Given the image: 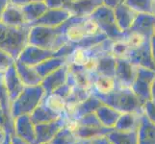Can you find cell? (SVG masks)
<instances>
[{
	"label": "cell",
	"instance_id": "cell-1",
	"mask_svg": "<svg viewBox=\"0 0 155 144\" xmlns=\"http://www.w3.org/2000/svg\"><path fill=\"white\" fill-rule=\"evenodd\" d=\"M103 104L111 107L116 110L124 113H135L139 114H143V102L134 93L130 88H117L110 93L99 94L92 92Z\"/></svg>",
	"mask_w": 155,
	"mask_h": 144
},
{
	"label": "cell",
	"instance_id": "cell-2",
	"mask_svg": "<svg viewBox=\"0 0 155 144\" xmlns=\"http://www.w3.org/2000/svg\"><path fill=\"white\" fill-rule=\"evenodd\" d=\"M30 29L28 24L15 27L0 22V49L17 61L29 44Z\"/></svg>",
	"mask_w": 155,
	"mask_h": 144
},
{
	"label": "cell",
	"instance_id": "cell-3",
	"mask_svg": "<svg viewBox=\"0 0 155 144\" xmlns=\"http://www.w3.org/2000/svg\"><path fill=\"white\" fill-rule=\"evenodd\" d=\"M64 24L57 27L30 26L29 44L57 51L68 42L64 36Z\"/></svg>",
	"mask_w": 155,
	"mask_h": 144
},
{
	"label": "cell",
	"instance_id": "cell-4",
	"mask_svg": "<svg viewBox=\"0 0 155 144\" xmlns=\"http://www.w3.org/2000/svg\"><path fill=\"white\" fill-rule=\"evenodd\" d=\"M45 91L41 85L34 87H25L18 98L12 102L11 105V114L13 118L23 114H31L33 110L38 107L44 97Z\"/></svg>",
	"mask_w": 155,
	"mask_h": 144
},
{
	"label": "cell",
	"instance_id": "cell-5",
	"mask_svg": "<svg viewBox=\"0 0 155 144\" xmlns=\"http://www.w3.org/2000/svg\"><path fill=\"white\" fill-rule=\"evenodd\" d=\"M75 46L76 44L67 43L65 46H63L61 49L54 51V50L45 49V48L28 44L24 48V50L21 52V54L18 57V60L27 66H36L37 65H39V63L42 62L44 61L48 60L50 58L68 57L71 54V52L74 49Z\"/></svg>",
	"mask_w": 155,
	"mask_h": 144
},
{
	"label": "cell",
	"instance_id": "cell-6",
	"mask_svg": "<svg viewBox=\"0 0 155 144\" xmlns=\"http://www.w3.org/2000/svg\"><path fill=\"white\" fill-rule=\"evenodd\" d=\"M90 17L97 23L101 33H103L108 39L113 40H121L120 38L121 30L117 24L114 9L101 5Z\"/></svg>",
	"mask_w": 155,
	"mask_h": 144
},
{
	"label": "cell",
	"instance_id": "cell-7",
	"mask_svg": "<svg viewBox=\"0 0 155 144\" xmlns=\"http://www.w3.org/2000/svg\"><path fill=\"white\" fill-rule=\"evenodd\" d=\"M68 118L61 115L57 119L47 123H41L35 125L36 130V144L49 143L55 135L60 131L64 126L67 125Z\"/></svg>",
	"mask_w": 155,
	"mask_h": 144
},
{
	"label": "cell",
	"instance_id": "cell-8",
	"mask_svg": "<svg viewBox=\"0 0 155 144\" xmlns=\"http://www.w3.org/2000/svg\"><path fill=\"white\" fill-rule=\"evenodd\" d=\"M154 78L151 70H137L131 89L143 103L150 100V86Z\"/></svg>",
	"mask_w": 155,
	"mask_h": 144
},
{
	"label": "cell",
	"instance_id": "cell-9",
	"mask_svg": "<svg viewBox=\"0 0 155 144\" xmlns=\"http://www.w3.org/2000/svg\"><path fill=\"white\" fill-rule=\"evenodd\" d=\"M72 17L68 10L64 8H48L41 17L31 23L29 26H46V27H57Z\"/></svg>",
	"mask_w": 155,
	"mask_h": 144
},
{
	"label": "cell",
	"instance_id": "cell-10",
	"mask_svg": "<svg viewBox=\"0 0 155 144\" xmlns=\"http://www.w3.org/2000/svg\"><path fill=\"white\" fill-rule=\"evenodd\" d=\"M14 134L31 144H36L35 124L30 114H23L14 119Z\"/></svg>",
	"mask_w": 155,
	"mask_h": 144
},
{
	"label": "cell",
	"instance_id": "cell-11",
	"mask_svg": "<svg viewBox=\"0 0 155 144\" xmlns=\"http://www.w3.org/2000/svg\"><path fill=\"white\" fill-rule=\"evenodd\" d=\"M68 63H66L65 66H63L62 67H60L42 79L41 86L45 89V95L53 93L56 89L64 86L68 82Z\"/></svg>",
	"mask_w": 155,
	"mask_h": 144
},
{
	"label": "cell",
	"instance_id": "cell-12",
	"mask_svg": "<svg viewBox=\"0 0 155 144\" xmlns=\"http://www.w3.org/2000/svg\"><path fill=\"white\" fill-rule=\"evenodd\" d=\"M128 60L117 59L115 79L120 88H130L134 82L137 70L132 66Z\"/></svg>",
	"mask_w": 155,
	"mask_h": 144
},
{
	"label": "cell",
	"instance_id": "cell-13",
	"mask_svg": "<svg viewBox=\"0 0 155 144\" xmlns=\"http://www.w3.org/2000/svg\"><path fill=\"white\" fill-rule=\"evenodd\" d=\"M5 87L8 90V94L11 102L18 98V96L23 91L25 85L19 78L15 66H12L8 70L3 74Z\"/></svg>",
	"mask_w": 155,
	"mask_h": 144
},
{
	"label": "cell",
	"instance_id": "cell-14",
	"mask_svg": "<svg viewBox=\"0 0 155 144\" xmlns=\"http://www.w3.org/2000/svg\"><path fill=\"white\" fill-rule=\"evenodd\" d=\"M102 4L101 0H74L68 7V11L71 15L87 18Z\"/></svg>",
	"mask_w": 155,
	"mask_h": 144
},
{
	"label": "cell",
	"instance_id": "cell-15",
	"mask_svg": "<svg viewBox=\"0 0 155 144\" xmlns=\"http://www.w3.org/2000/svg\"><path fill=\"white\" fill-rule=\"evenodd\" d=\"M15 66L17 68L18 76L25 85V87H34L41 84L42 78L39 75V73L37 72L34 66L25 65L18 60L15 61Z\"/></svg>",
	"mask_w": 155,
	"mask_h": 144
},
{
	"label": "cell",
	"instance_id": "cell-16",
	"mask_svg": "<svg viewBox=\"0 0 155 144\" xmlns=\"http://www.w3.org/2000/svg\"><path fill=\"white\" fill-rule=\"evenodd\" d=\"M138 144H155V125L145 114L140 115V125L137 130Z\"/></svg>",
	"mask_w": 155,
	"mask_h": 144
},
{
	"label": "cell",
	"instance_id": "cell-17",
	"mask_svg": "<svg viewBox=\"0 0 155 144\" xmlns=\"http://www.w3.org/2000/svg\"><path fill=\"white\" fill-rule=\"evenodd\" d=\"M0 22L9 26H15V27H19V26H24L28 24L26 22V19L24 18L21 8L18 6H15V5L12 3H10L9 6L5 10Z\"/></svg>",
	"mask_w": 155,
	"mask_h": 144
},
{
	"label": "cell",
	"instance_id": "cell-18",
	"mask_svg": "<svg viewBox=\"0 0 155 144\" xmlns=\"http://www.w3.org/2000/svg\"><path fill=\"white\" fill-rule=\"evenodd\" d=\"M93 78V89L92 92H97L99 94H107L112 92L117 88H119L116 79L114 77L92 74Z\"/></svg>",
	"mask_w": 155,
	"mask_h": 144
},
{
	"label": "cell",
	"instance_id": "cell-19",
	"mask_svg": "<svg viewBox=\"0 0 155 144\" xmlns=\"http://www.w3.org/2000/svg\"><path fill=\"white\" fill-rule=\"evenodd\" d=\"M68 68H69V74H71V76L72 78L74 85L78 88L92 91L93 89L92 74L85 71L82 67L69 65V63H68Z\"/></svg>",
	"mask_w": 155,
	"mask_h": 144
},
{
	"label": "cell",
	"instance_id": "cell-20",
	"mask_svg": "<svg viewBox=\"0 0 155 144\" xmlns=\"http://www.w3.org/2000/svg\"><path fill=\"white\" fill-rule=\"evenodd\" d=\"M113 130L110 128H106L104 126L101 127H86V126H80L77 124L74 134L76 135L77 138L83 141H90L95 137H98L101 136H106L108 133Z\"/></svg>",
	"mask_w": 155,
	"mask_h": 144
},
{
	"label": "cell",
	"instance_id": "cell-21",
	"mask_svg": "<svg viewBox=\"0 0 155 144\" xmlns=\"http://www.w3.org/2000/svg\"><path fill=\"white\" fill-rule=\"evenodd\" d=\"M94 114H97L100 123L104 127L110 128V129H114L117 119H119L120 115L121 114L120 111L116 110L115 109L111 108V107L107 106L105 104L101 105L99 108L95 110Z\"/></svg>",
	"mask_w": 155,
	"mask_h": 144
},
{
	"label": "cell",
	"instance_id": "cell-22",
	"mask_svg": "<svg viewBox=\"0 0 155 144\" xmlns=\"http://www.w3.org/2000/svg\"><path fill=\"white\" fill-rule=\"evenodd\" d=\"M66 63H68V57H54L44 61L34 67L36 68L37 72L39 73V75L44 79L50 73L65 66Z\"/></svg>",
	"mask_w": 155,
	"mask_h": 144
},
{
	"label": "cell",
	"instance_id": "cell-23",
	"mask_svg": "<svg viewBox=\"0 0 155 144\" xmlns=\"http://www.w3.org/2000/svg\"><path fill=\"white\" fill-rule=\"evenodd\" d=\"M20 8L22 10V13L24 14V18L26 19V22L28 23V25L38 20L41 15L46 12L47 9H48V7H47V5L45 4V1L33 2Z\"/></svg>",
	"mask_w": 155,
	"mask_h": 144
},
{
	"label": "cell",
	"instance_id": "cell-24",
	"mask_svg": "<svg viewBox=\"0 0 155 144\" xmlns=\"http://www.w3.org/2000/svg\"><path fill=\"white\" fill-rule=\"evenodd\" d=\"M140 115L141 114L135 113L121 114L117 121L114 129L124 132L137 131L139 125H140Z\"/></svg>",
	"mask_w": 155,
	"mask_h": 144
},
{
	"label": "cell",
	"instance_id": "cell-25",
	"mask_svg": "<svg viewBox=\"0 0 155 144\" xmlns=\"http://www.w3.org/2000/svg\"><path fill=\"white\" fill-rule=\"evenodd\" d=\"M116 66H117V59L112 56L110 54V52L105 53V54L98 56V63H97V68L95 74L115 78Z\"/></svg>",
	"mask_w": 155,
	"mask_h": 144
},
{
	"label": "cell",
	"instance_id": "cell-26",
	"mask_svg": "<svg viewBox=\"0 0 155 144\" xmlns=\"http://www.w3.org/2000/svg\"><path fill=\"white\" fill-rule=\"evenodd\" d=\"M102 104L103 103L101 102L97 96L92 93L86 100H84L83 102L77 105L72 119L77 120L80 117H82L88 114L95 113V110H97Z\"/></svg>",
	"mask_w": 155,
	"mask_h": 144
},
{
	"label": "cell",
	"instance_id": "cell-27",
	"mask_svg": "<svg viewBox=\"0 0 155 144\" xmlns=\"http://www.w3.org/2000/svg\"><path fill=\"white\" fill-rule=\"evenodd\" d=\"M30 115H31L32 121L34 122L35 125L51 122L61 116L60 114H58L54 113L53 110H51L49 108H47L42 102L37 107Z\"/></svg>",
	"mask_w": 155,
	"mask_h": 144
},
{
	"label": "cell",
	"instance_id": "cell-28",
	"mask_svg": "<svg viewBox=\"0 0 155 144\" xmlns=\"http://www.w3.org/2000/svg\"><path fill=\"white\" fill-rule=\"evenodd\" d=\"M106 136L113 144H138L137 131H117L111 130Z\"/></svg>",
	"mask_w": 155,
	"mask_h": 144
},
{
	"label": "cell",
	"instance_id": "cell-29",
	"mask_svg": "<svg viewBox=\"0 0 155 144\" xmlns=\"http://www.w3.org/2000/svg\"><path fill=\"white\" fill-rule=\"evenodd\" d=\"M91 55L93 54L90 48L86 49V48L81 46H75L74 49L71 52V54L68 56V63L82 67L86 63Z\"/></svg>",
	"mask_w": 155,
	"mask_h": 144
},
{
	"label": "cell",
	"instance_id": "cell-30",
	"mask_svg": "<svg viewBox=\"0 0 155 144\" xmlns=\"http://www.w3.org/2000/svg\"><path fill=\"white\" fill-rule=\"evenodd\" d=\"M41 102L44 103L47 108H49L51 110L54 111V113L60 115L64 114L67 102H66V99L61 97L60 95H58L56 93L47 94L44 97Z\"/></svg>",
	"mask_w": 155,
	"mask_h": 144
},
{
	"label": "cell",
	"instance_id": "cell-31",
	"mask_svg": "<svg viewBox=\"0 0 155 144\" xmlns=\"http://www.w3.org/2000/svg\"><path fill=\"white\" fill-rule=\"evenodd\" d=\"M11 105H12V102L10 100L8 90L5 87L4 76L2 73H0V110L7 118L14 120L12 114H11Z\"/></svg>",
	"mask_w": 155,
	"mask_h": 144
},
{
	"label": "cell",
	"instance_id": "cell-32",
	"mask_svg": "<svg viewBox=\"0 0 155 144\" xmlns=\"http://www.w3.org/2000/svg\"><path fill=\"white\" fill-rule=\"evenodd\" d=\"M78 140L79 139L77 138L76 135L74 134V132L69 129L68 125H66L57 133L49 143L50 144H73Z\"/></svg>",
	"mask_w": 155,
	"mask_h": 144
},
{
	"label": "cell",
	"instance_id": "cell-33",
	"mask_svg": "<svg viewBox=\"0 0 155 144\" xmlns=\"http://www.w3.org/2000/svg\"><path fill=\"white\" fill-rule=\"evenodd\" d=\"M91 94H92V91H89V90L83 89L81 88L74 86L71 94H69L68 97L66 99V102L68 104H71L77 107L78 104L83 102L84 100H86Z\"/></svg>",
	"mask_w": 155,
	"mask_h": 144
},
{
	"label": "cell",
	"instance_id": "cell-34",
	"mask_svg": "<svg viewBox=\"0 0 155 144\" xmlns=\"http://www.w3.org/2000/svg\"><path fill=\"white\" fill-rule=\"evenodd\" d=\"M126 43L129 46V48L131 49V51L135 50V49H139L146 41V38L143 34L139 33V31H133L130 32L125 38L124 39Z\"/></svg>",
	"mask_w": 155,
	"mask_h": 144
},
{
	"label": "cell",
	"instance_id": "cell-35",
	"mask_svg": "<svg viewBox=\"0 0 155 144\" xmlns=\"http://www.w3.org/2000/svg\"><path fill=\"white\" fill-rule=\"evenodd\" d=\"M77 124L80 126H86V127H101L103 126L100 123L99 119L97 118V114L94 113L88 114L82 117H80L77 120Z\"/></svg>",
	"mask_w": 155,
	"mask_h": 144
},
{
	"label": "cell",
	"instance_id": "cell-36",
	"mask_svg": "<svg viewBox=\"0 0 155 144\" xmlns=\"http://www.w3.org/2000/svg\"><path fill=\"white\" fill-rule=\"evenodd\" d=\"M15 63V60L13 57L0 49V73L4 74Z\"/></svg>",
	"mask_w": 155,
	"mask_h": 144
},
{
	"label": "cell",
	"instance_id": "cell-37",
	"mask_svg": "<svg viewBox=\"0 0 155 144\" xmlns=\"http://www.w3.org/2000/svg\"><path fill=\"white\" fill-rule=\"evenodd\" d=\"M143 114L146 115L147 118L155 125V103L151 100H148L143 103Z\"/></svg>",
	"mask_w": 155,
	"mask_h": 144
},
{
	"label": "cell",
	"instance_id": "cell-38",
	"mask_svg": "<svg viewBox=\"0 0 155 144\" xmlns=\"http://www.w3.org/2000/svg\"><path fill=\"white\" fill-rule=\"evenodd\" d=\"M72 0H45L48 8H64L68 10V7Z\"/></svg>",
	"mask_w": 155,
	"mask_h": 144
},
{
	"label": "cell",
	"instance_id": "cell-39",
	"mask_svg": "<svg viewBox=\"0 0 155 144\" xmlns=\"http://www.w3.org/2000/svg\"><path fill=\"white\" fill-rule=\"evenodd\" d=\"M88 142L90 144H113L106 136H101L98 137H95V138H94V139L90 140Z\"/></svg>",
	"mask_w": 155,
	"mask_h": 144
},
{
	"label": "cell",
	"instance_id": "cell-40",
	"mask_svg": "<svg viewBox=\"0 0 155 144\" xmlns=\"http://www.w3.org/2000/svg\"><path fill=\"white\" fill-rule=\"evenodd\" d=\"M37 1H45V0H10V2L18 7H23L25 5H28L30 3L37 2Z\"/></svg>",
	"mask_w": 155,
	"mask_h": 144
},
{
	"label": "cell",
	"instance_id": "cell-41",
	"mask_svg": "<svg viewBox=\"0 0 155 144\" xmlns=\"http://www.w3.org/2000/svg\"><path fill=\"white\" fill-rule=\"evenodd\" d=\"M101 1H102V4L104 6H107L111 9H115L120 4V0H101Z\"/></svg>",
	"mask_w": 155,
	"mask_h": 144
},
{
	"label": "cell",
	"instance_id": "cell-42",
	"mask_svg": "<svg viewBox=\"0 0 155 144\" xmlns=\"http://www.w3.org/2000/svg\"><path fill=\"white\" fill-rule=\"evenodd\" d=\"M11 143L12 144H31L27 141L23 140L22 138L18 137V136H15V134L11 135Z\"/></svg>",
	"mask_w": 155,
	"mask_h": 144
},
{
	"label": "cell",
	"instance_id": "cell-43",
	"mask_svg": "<svg viewBox=\"0 0 155 144\" xmlns=\"http://www.w3.org/2000/svg\"><path fill=\"white\" fill-rule=\"evenodd\" d=\"M10 3H11L10 0H0V21H1V18L5 12V10L9 6Z\"/></svg>",
	"mask_w": 155,
	"mask_h": 144
},
{
	"label": "cell",
	"instance_id": "cell-44",
	"mask_svg": "<svg viewBox=\"0 0 155 144\" xmlns=\"http://www.w3.org/2000/svg\"><path fill=\"white\" fill-rule=\"evenodd\" d=\"M150 100L155 103V78L153 79L150 86Z\"/></svg>",
	"mask_w": 155,
	"mask_h": 144
},
{
	"label": "cell",
	"instance_id": "cell-45",
	"mask_svg": "<svg viewBox=\"0 0 155 144\" xmlns=\"http://www.w3.org/2000/svg\"><path fill=\"white\" fill-rule=\"evenodd\" d=\"M1 144H12L11 143V134L10 133H6V136H5V138Z\"/></svg>",
	"mask_w": 155,
	"mask_h": 144
},
{
	"label": "cell",
	"instance_id": "cell-46",
	"mask_svg": "<svg viewBox=\"0 0 155 144\" xmlns=\"http://www.w3.org/2000/svg\"><path fill=\"white\" fill-rule=\"evenodd\" d=\"M5 136H6V133H5V131L2 129L1 127H0V144H1V143H2V141L4 140Z\"/></svg>",
	"mask_w": 155,
	"mask_h": 144
},
{
	"label": "cell",
	"instance_id": "cell-47",
	"mask_svg": "<svg viewBox=\"0 0 155 144\" xmlns=\"http://www.w3.org/2000/svg\"><path fill=\"white\" fill-rule=\"evenodd\" d=\"M73 144H85V142L83 141V140H78V141H76L75 143H73Z\"/></svg>",
	"mask_w": 155,
	"mask_h": 144
},
{
	"label": "cell",
	"instance_id": "cell-48",
	"mask_svg": "<svg viewBox=\"0 0 155 144\" xmlns=\"http://www.w3.org/2000/svg\"><path fill=\"white\" fill-rule=\"evenodd\" d=\"M84 142H85V144H90V143H89L88 141H84Z\"/></svg>",
	"mask_w": 155,
	"mask_h": 144
},
{
	"label": "cell",
	"instance_id": "cell-49",
	"mask_svg": "<svg viewBox=\"0 0 155 144\" xmlns=\"http://www.w3.org/2000/svg\"><path fill=\"white\" fill-rule=\"evenodd\" d=\"M44 144H50V143H44Z\"/></svg>",
	"mask_w": 155,
	"mask_h": 144
}]
</instances>
